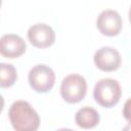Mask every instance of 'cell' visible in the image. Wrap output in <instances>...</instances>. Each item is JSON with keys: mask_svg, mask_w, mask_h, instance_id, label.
I'll use <instances>...</instances> for the list:
<instances>
[{"mask_svg": "<svg viewBox=\"0 0 131 131\" xmlns=\"http://www.w3.org/2000/svg\"><path fill=\"white\" fill-rule=\"evenodd\" d=\"M28 81L33 90L38 93H46L54 86L55 74L46 64H36L30 70Z\"/></svg>", "mask_w": 131, "mask_h": 131, "instance_id": "277c9868", "label": "cell"}, {"mask_svg": "<svg viewBox=\"0 0 131 131\" xmlns=\"http://www.w3.org/2000/svg\"><path fill=\"white\" fill-rule=\"evenodd\" d=\"M56 131H74V130L69 129V128H60V129H58V130H56Z\"/></svg>", "mask_w": 131, "mask_h": 131, "instance_id": "7c38bea8", "label": "cell"}, {"mask_svg": "<svg viewBox=\"0 0 131 131\" xmlns=\"http://www.w3.org/2000/svg\"><path fill=\"white\" fill-rule=\"evenodd\" d=\"M122 95L119 82L112 78H104L97 81L93 88V97L95 101L103 107L115 106Z\"/></svg>", "mask_w": 131, "mask_h": 131, "instance_id": "7a4b0ae2", "label": "cell"}, {"mask_svg": "<svg viewBox=\"0 0 131 131\" xmlns=\"http://www.w3.org/2000/svg\"><path fill=\"white\" fill-rule=\"evenodd\" d=\"M87 92V82L79 74H70L60 84V95L69 103H77L84 99Z\"/></svg>", "mask_w": 131, "mask_h": 131, "instance_id": "3957f363", "label": "cell"}, {"mask_svg": "<svg viewBox=\"0 0 131 131\" xmlns=\"http://www.w3.org/2000/svg\"><path fill=\"white\" fill-rule=\"evenodd\" d=\"M17 79V73L11 63L0 62V87L8 88L11 87Z\"/></svg>", "mask_w": 131, "mask_h": 131, "instance_id": "30bf717a", "label": "cell"}, {"mask_svg": "<svg viewBox=\"0 0 131 131\" xmlns=\"http://www.w3.org/2000/svg\"><path fill=\"white\" fill-rule=\"evenodd\" d=\"M1 4H2V1H1V0H0V6H1Z\"/></svg>", "mask_w": 131, "mask_h": 131, "instance_id": "4fadbf2b", "label": "cell"}, {"mask_svg": "<svg viewBox=\"0 0 131 131\" xmlns=\"http://www.w3.org/2000/svg\"><path fill=\"white\" fill-rule=\"evenodd\" d=\"M94 63L97 69L103 72H113L120 68L122 57L120 52L114 47L103 46L99 48L93 56Z\"/></svg>", "mask_w": 131, "mask_h": 131, "instance_id": "8992f818", "label": "cell"}, {"mask_svg": "<svg viewBox=\"0 0 131 131\" xmlns=\"http://www.w3.org/2000/svg\"><path fill=\"white\" fill-rule=\"evenodd\" d=\"M28 39L33 46L37 48H46L54 43L55 33L49 25L38 23L29 28Z\"/></svg>", "mask_w": 131, "mask_h": 131, "instance_id": "52a82bcc", "label": "cell"}, {"mask_svg": "<svg viewBox=\"0 0 131 131\" xmlns=\"http://www.w3.org/2000/svg\"><path fill=\"white\" fill-rule=\"evenodd\" d=\"M27 44L16 34H6L0 38V54L6 58L19 57L25 53Z\"/></svg>", "mask_w": 131, "mask_h": 131, "instance_id": "ba28073f", "label": "cell"}, {"mask_svg": "<svg viewBox=\"0 0 131 131\" xmlns=\"http://www.w3.org/2000/svg\"><path fill=\"white\" fill-rule=\"evenodd\" d=\"M8 117L15 131H37L40 126L38 113L26 100L14 101L9 107Z\"/></svg>", "mask_w": 131, "mask_h": 131, "instance_id": "6da1fadb", "label": "cell"}, {"mask_svg": "<svg viewBox=\"0 0 131 131\" xmlns=\"http://www.w3.org/2000/svg\"><path fill=\"white\" fill-rule=\"evenodd\" d=\"M100 116L98 112L91 106H83L79 108L75 116L76 124L83 129H91L99 124Z\"/></svg>", "mask_w": 131, "mask_h": 131, "instance_id": "9c48e42d", "label": "cell"}, {"mask_svg": "<svg viewBox=\"0 0 131 131\" xmlns=\"http://www.w3.org/2000/svg\"><path fill=\"white\" fill-rule=\"evenodd\" d=\"M123 20L120 13L114 9L102 10L96 18V27L104 36H116L122 29Z\"/></svg>", "mask_w": 131, "mask_h": 131, "instance_id": "5b68a950", "label": "cell"}, {"mask_svg": "<svg viewBox=\"0 0 131 131\" xmlns=\"http://www.w3.org/2000/svg\"><path fill=\"white\" fill-rule=\"evenodd\" d=\"M3 108H4V98H3V96L0 94V114L2 113Z\"/></svg>", "mask_w": 131, "mask_h": 131, "instance_id": "8fae6325", "label": "cell"}]
</instances>
